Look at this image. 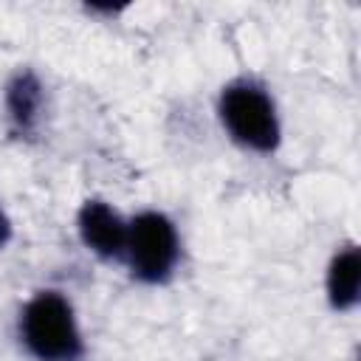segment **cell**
<instances>
[{
  "label": "cell",
  "instance_id": "cell-1",
  "mask_svg": "<svg viewBox=\"0 0 361 361\" xmlns=\"http://www.w3.org/2000/svg\"><path fill=\"white\" fill-rule=\"evenodd\" d=\"M23 341L42 361H73L82 353L73 310L65 296L45 290L34 296L20 319Z\"/></svg>",
  "mask_w": 361,
  "mask_h": 361
},
{
  "label": "cell",
  "instance_id": "cell-2",
  "mask_svg": "<svg viewBox=\"0 0 361 361\" xmlns=\"http://www.w3.org/2000/svg\"><path fill=\"white\" fill-rule=\"evenodd\" d=\"M220 116L228 133L259 152H268L279 141V121L274 113V102L262 87L251 82H234L220 96Z\"/></svg>",
  "mask_w": 361,
  "mask_h": 361
},
{
  "label": "cell",
  "instance_id": "cell-3",
  "mask_svg": "<svg viewBox=\"0 0 361 361\" xmlns=\"http://www.w3.org/2000/svg\"><path fill=\"white\" fill-rule=\"evenodd\" d=\"M124 251H127L130 268L138 279L161 282L164 276H169V271L178 259L175 226L158 212H144L130 223Z\"/></svg>",
  "mask_w": 361,
  "mask_h": 361
},
{
  "label": "cell",
  "instance_id": "cell-4",
  "mask_svg": "<svg viewBox=\"0 0 361 361\" xmlns=\"http://www.w3.org/2000/svg\"><path fill=\"white\" fill-rule=\"evenodd\" d=\"M79 234L87 248L102 257H118L127 245V226L102 200H87L79 212Z\"/></svg>",
  "mask_w": 361,
  "mask_h": 361
},
{
  "label": "cell",
  "instance_id": "cell-5",
  "mask_svg": "<svg viewBox=\"0 0 361 361\" xmlns=\"http://www.w3.org/2000/svg\"><path fill=\"white\" fill-rule=\"evenodd\" d=\"M358 285H361V259L358 248H344L327 274V293L336 307H353L358 299Z\"/></svg>",
  "mask_w": 361,
  "mask_h": 361
},
{
  "label": "cell",
  "instance_id": "cell-6",
  "mask_svg": "<svg viewBox=\"0 0 361 361\" xmlns=\"http://www.w3.org/2000/svg\"><path fill=\"white\" fill-rule=\"evenodd\" d=\"M39 104V87L31 76H20L14 85H11V93H8V107L14 113L17 121H31L34 118V110Z\"/></svg>",
  "mask_w": 361,
  "mask_h": 361
},
{
  "label": "cell",
  "instance_id": "cell-7",
  "mask_svg": "<svg viewBox=\"0 0 361 361\" xmlns=\"http://www.w3.org/2000/svg\"><path fill=\"white\" fill-rule=\"evenodd\" d=\"M8 240V220H6V214L0 212V245Z\"/></svg>",
  "mask_w": 361,
  "mask_h": 361
}]
</instances>
